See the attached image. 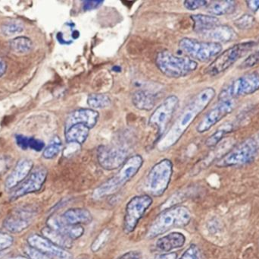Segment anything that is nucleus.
<instances>
[{"label": "nucleus", "instance_id": "nucleus-6", "mask_svg": "<svg viewBox=\"0 0 259 259\" xmlns=\"http://www.w3.org/2000/svg\"><path fill=\"white\" fill-rule=\"evenodd\" d=\"M255 45L254 41H247L232 46L216 57L205 69V74L211 77L222 74L250 51Z\"/></svg>", "mask_w": 259, "mask_h": 259}, {"label": "nucleus", "instance_id": "nucleus-36", "mask_svg": "<svg viewBox=\"0 0 259 259\" xmlns=\"http://www.w3.org/2000/svg\"><path fill=\"white\" fill-rule=\"evenodd\" d=\"M179 259H201L200 250L196 245H191Z\"/></svg>", "mask_w": 259, "mask_h": 259}, {"label": "nucleus", "instance_id": "nucleus-34", "mask_svg": "<svg viewBox=\"0 0 259 259\" xmlns=\"http://www.w3.org/2000/svg\"><path fill=\"white\" fill-rule=\"evenodd\" d=\"M236 27L240 30H247L255 24V18L250 15H244L234 21Z\"/></svg>", "mask_w": 259, "mask_h": 259}, {"label": "nucleus", "instance_id": "nucleus-10", "mask_svg": "<svg viewBox=\"0 0 259 259\" xmlns=\"http://www.w3.org/2000/svg\"><path fill=\"white\" fill-rule=\"evenodd\" d=\"M152 204V199L148 195L134 196L129 201L125 208L123 228L126 234L134 232L140 219Z\"/></svg>", "mask_w": 259, "mask_h": 259}, {"label": "nucleus", "instance_id": "nucleus-35", "mask_svg": "<svg viewBox=\"0 0 259 259\" xmlns=\"http://www.w3.org/2000/svg\"><path fill=\"white\" fill-rule=\"evenodd\" d=\"M259 64V50L255 51L252 54L249 55L241 64H240V68L242 69H246V68H252L255 65Z\"/></svg>", "mask_w": 259, "mask_h": 259}, {"label": "nucleus", "instance_id": "nucleus-37", "mask_svg": "<svg viewBox=\"0 0 259 259\" xmlns=\"http://www.w3.org/2000/svg\"><path fill=\"white\" fill-rule=\"evenodd\" d=\"M24 252L29 259H53L52 257L49 256L47 254L44 253L31 246L26 247Z\"/></svg>", "mask_w": 259, "mask_h": 259}, {"label": "nucleus", "instance_id": "nucleus-48", "mask_svg": "<svg viewBox=\"0 0 259 259\" xmlns=\"http://www.w3.org/2000/svg\"><path fill=\"white\" fill-rule=\"evenodd\" d=\"M9 259H29V258H24V257L18 256V257H13V258H10Z\"/></svg>", "mask_w": 259, "mask_h": 259}, {"label": "nucleus", "instance_id": "nucleus-14", "mask_svg": "<svg viewBox=\"0 0 259 259\" xmlns=\"http://www.w3.org/2000/svg\"><path fill=\"white\" fill-rule=\"evenodd\" d=\"M48 171L44 167H38L30 173L27 179L15 188L12 193V200L19 199L30 193L39 191L47 180Z\"/></svg>", "mask_w": 259, "mask_h": 259}, {"label": "nucleus", "instance_id": "nucleus-17", "mask_svg": "<svg viewBox=\"0 0 259 259\" xmlns=\"http://www.w3.org/2000/svg\"><path fill=\"white\" fill-rule=\"evenodd\" d=\"M49 228L66 236L72 240L80 238L84 234V229L80 225H71L67 223L62 216H52L47 220Z\"/></svg>", "mask_w": 259, "mask_h": 259}, {"label": "nucleus", "instance_id": "nucleus-47", "mask_svg": "<svg viewBox=\"0 0 259 259\" xmlns=\"http://www.w3.org/2000/svg\"><path fill=\"white\" fill-rule=\"evenodd\" d=\"M6 63L1 57H0V77L3 76L6 71Z\"/></svg>", "mask_w": 259, "mask_h": 259}, {"label": "nucleus", "instance_id": "nucleus-25", "mask_svg": "<svg viewBox=\"0 0 259 259\" xmlns=\"http://www.w3.org/2000/svg\"><path fill=\"white\" fill-rule=\"evenodd\" d=\"M155 94L146 91H137L133 94L132 102L136 108L140 110H151L156 103Z\"/></svg>", "mask_w": 259, "mask_h": 259}, {"label": "nucleus", "instance_id": "nucleus-38", "mask_svg": "<svg viewBox=\"0 0 259 259\" xmlns=\"http://www.w3.org/2000/svg\"><path fill=\"white\" fill-rule=\"evenodd\" d=\"M208 3L209 2L204 0H187L184 2V6L188 10L194 11L202 7H206Z\"/></svg>", "mask_w": 259, "mask_h": 259}, {"label": "nucleus", "instance_id": "nucleus-12", "mask_svg": "<svg viewBox=\"0 0 259 259\" xmlns=\"http://www.w3.org/2000/svg\"><path fill=\"white\" fill-rule=\"evenodd\" d=\"M97 159L105 170H114L122 167L128 158L125 149L101 145L97 150Z\"/></svg>", "mask_w": 259, "mask_h": 259}, {"label": "nucleus", "instance_id": "nucleus-7", "mask_svg": "<svg viewBox=\"0 0 259 259\" xmlns=\"http://www.w3.org/2000/svg\"><path fill=\"white\" fill-rule=\"evenodd\" d=\"M180 50L193 60L206 62L219 56L222 52V45L219 43L203 42L193 38H184L180 41Z\"/></svg>", "mask_w": 259, "mask_h": 259}, {"label": "nucleus", "instance_id": "nucleus-9", "mask_svg": "<svg viewBox=\"0 0 259 259\" xmlns=\"http://www.w3.org/2000/svg\"><path fill=\"white\" fill-rule=\"evenodd\" d=\"M259 90V74L249 73L230 82L221 91L219 100H234L236 97L250 95Z\"/></svg>", "mask_w": 259, "mask_h": 259}, {"label": "nucleus", "instance_id": "nucleus-43", "mask_svg": "<svg viewBox=\"0 0 259 259\" xmlns=\"http://www.w3.org/2000/svg\"><path fill=\"white\" fill-rule=\"evenodd\" d=\"M10 164V160L6 156H0V175L7 171Z\"/></svg>", "mask_w": 259, "mask_h": 259}, {"label": "nucleus", "instance_id": "nucleus-2", "mask_svg": "<svg viewBox=\"0 0 259 259\" xmlns=\"http://www.w3.org/2000/svg\"><path fill=\"white\" fill-rule=\"evenodd\" d=\"M143 164V157L139 155L131 157L121 167L117 174L103 182L94 190L93 199L98 200L115 194L136 176Z\"/></svg>", "mask_w": 259, "mask_h": 259}, {"label": "nucleus", "instance_id": "nucleus-20", "mask_svg": "<svg viewBox=\"0 0 259 259\" xmlns=\"http://www.w3.org/2000/svg\"><path fill=\"white\" fill-rule=\"evenodd\" d=\"M185 243L186 237L184 234L174 232L158 239L155 243V246L161 252H168L173 249L183 247Z\"/></svg>", "mask_w": 259, "mask_h": 259}, {"label": "nucleus", "instance_id": "nucleus-45", "mask_svg": "<svg viewBox=\"0 0 259 259\" xmlns=\"http://www.w3.org/2000/svg\"><path fill=\"white\" fill-rule=\"evenodd\" d=\"M247 7L252 12H257L259 10V0H252L246 2Z\"/></svg>", "mask_w": 259, "mask_h": 259}, {"label": "nucleus", "instance_id": "nucleus-44", "mask_svg": "<svg viewBox=\"0 0 259 259\" xmlns=\"http://www.w3.org/2000/svg\"><path fill=\"white\" fill-rule=\"evenodd\" d=\"M118 259H143V258L140 252L131 251V252H126Z\"/></svg>", "mask_w": 259, "mask_h": 259}, {"label": "nucleus", "instance_id": "nucleus-13", "mask_svg": "<svg viewBox=\"0 0 259 259\" xmlns=\"http://www.w3.org/2000/svg\"><path fill=\"white\" fill-rule=\"evenodd\" d=\"M234 100H221L214 108L208 111L196 127L199 133L208 132L211 128L229 115L234 110Z\"/></svg>", "mask_w": 259, "mask_h": 259}, {"label": "nucleus", "instance_id": "nucleus-15", "mask_svg": "<svg viewBox=\"0 0 259 259\" xmlns=\"http://www.w3.org/2000/svg\"><path fill=\"white\" fill-rule=\"evenodd\" d=\"M27 243L29 246L44 253L47 254L52 258L57 259H71L72 255L63 248L56 246L50 240H47L42 236L34 235L30 236L27 239Z\"/></svg>", "mask_w": 259, "mask_h": 259}, {"label": "nucleus", "instance_id": "nucleus-21", "mask_svg": "<svg viewBox=\"0 0 259 259\" xmlns=\"http://www.w3.org/2000/svg\"><path fill=\"white\" fill-rule=\"evenodd\" d=\"M190 18L193 22V30L201 34L212 30L221 24L219 18L212 15L197 14L191 15Z\"/></svg>", "mask_w": 259, "mask_h": 259}, {"label": "nucleus", "instance_id": "nucleus-26", "mask_svg": "<svg viewBox=\"0 0 259 259\" xmlns=\"http://www.w3.org/2000/svg\"><path fill=\"white\" fill-rule=\"evenodd\" d=\"M206 8L207 12L212 16H222L234 13L237 9V3L234 1L209 2Z\"/></svg>", "mask_w": 259, "mask_h": 259}, {"label": "nucleus", "instance_id": "nucleus-31", "mask_svg": "<svg viewBox=\"0 0 259 259\" xmlns=\"http://www.w3.org/2000/svg\"><path fill=\"white\" fill-rule=\"evenodd\" d=\"M24 30L22 23L15 20L6 21L2 25L1 32L4 36H12L21 33Z\"/></svg>", "mask_w": 259, "mask_h": 259}, {"label": "nucleus", "instance_id": "nucleus-28", "mask_svg": "<svg viewBox=\"0 0 259 259\" xmlns=\"http://www.w3.org/2000/svg\"><path fill=\"white\" fill-rule=\"evenodd\" d=\"M9 47L15 54L24 55L31 51L33 42L27 36H16L10 41Z\"/></svg>", "mask_w": 259, "mask_h": 259}, {"label": "nucleus", "instance_id": "nucleus-18", "mask_svg": "<svg viewBox=\"0 0 259 259\" xmlns=\"http://www.w3.org/2000/svg\"><path fill=\"white\" fill-rule=\"evenodd\" d=\"M33 167L31 160L22 159L15 166L12 173L8 176L6 180V187L9 190L16 188L21 182H24L30 174Z\"/></svg>", "mask_w": 259, "mask_h": 259}, {"label": "nucleus", "instance_id": "nucleus-16", "mask_svg": "<svg viewBox=\"0 0 259 259\" xmlns=\"http://www.w3.org/2000/svg\"><path fill=\"white\" fill-rule=\"evenodd\" d=\"M100 114L98 111L92 109H79L71 112L67 117L65 121V129L71 127L73 125H85L90 129L95 127L98 122Z\"/></svg>", "mask_w": 259, "mask_h": 259}, {"label": "nucleus", "instance_id": "nucleus-29", "mask_svg": "<svg viewBox=\"0 0 259 259\" xmlns=\"http://www.w3.org/2000/svg\"><path fill=\"white\" fill-rule=\"evenodd\" d=\"M234 129L233 124L227 123L224 126H221L219 129L215 131L212 135H210L205 141V145L207 147H216L220 144L221 141L228 134L231 133Z\"/></svg>", "mask_w": 259, "mask_h": 259}, {"label": "nucleus", "instance_id": "nucleus-27", "mask_svg": "<svg viewBox=\"0 0 259 259\" xmlns=\"http://www.w3.org/2000/svg\"><path fill=\"white\" fill-rule=\"evenodd\" d=\"M42 237H45L59 247L65 249V248H71L72 246V240L68 238L66 236L54 231L52 228H49V227L42 229Z\"/></svg>", "mask_w": 259, "mask_h": 259}, {"label": "nucleus", "instance_id": "nucleus-46", "mask_svg": "<svg viewBox=\"0 0 259 259\" xmlns=\"http://www.w3.org/2000/svg\"><path fill=\"white\" fill-rule=\"evenodd\" d=\"M178 255L175 252H169V253H164L162 255H158L155 259H177Z\"/></svg>", "mask_w": 259, "mask_h": 259}, {"label": "nucleus", "instance_id": "nucleus-32", "mask_svg": "<svg viewBox=\"0 0 259 259\" xmlns=\"http://www.w3.org/2000/svg\"><path fill=\"white\" fill-rule=\"evenodd\" d=\"M61 149H62V142L60 138L57 136L55 137L50 144L44 149L42 156L45 159H53L59 155V152H61Z\"/></svg>", "mask_w": 259, "mask_h": 259}, {"label": "nucleus", "instance_id": "nucleus-33", "mask_svg": "<svg viewBox=\"0 0 259 259\" xmlns=\"http://www.w3.org/2000/svg\"><path fill=\"white\" fill-rule=\"evenodd\" d=\"M110 231L109 230L106 229L100 233V235L96 238L94 243L91 245V250L92 252H97L104 246L105 243L109 240Z\"/></svg>", "mask_w": 259, "mask_h": 259}, {"label": "nucleus", "instance_id": "nucleus-4", "mask_svg": "<svg viewBox=\"0 0 259 259\" xmlns=\"http://www.w3.org/2000/svg\"><path fill=\"white\" fill-rule=\"evenodd\" d=\"M155 65L163 75L173 79L185 77L198 68L196 61L188 56H176L167 50H163L157 54Z\"/></svg>", "mask_w": 259, "mask_h": 259}, {"label": "nucleus", "instance_id": "nucleus-42", "mask_svg": "<svg viewBox=\"0 0 259 259\" xmlns=\"http://www.w3.org/2000/svg\"><path fill=\"white\" fill-rule=\"evenodd\" d=\"M15 138H16L17 144H18L21 149H24V150L28 149L29 138L23 136V135H17L16 136H15Z\"/></svg>", "mask_w": 259, "mask_h": 259}, {"label": "nucleus", "instance_id": "nucleus-1", "mask_svg": "<svg viewBox=\"0 0 259 259\" xmlns=\"http://www.w3.org/2000/svg\"><path fill=\"white\" fill-rule=\"evenodd\" d=\"M215 95V90L211 87L204 88L198 93L184 108L168 132L160 139L158 144V149L164 152L175 146L198 116L212 101Z\"/></svg>", "mask_w": 259, "mask_h": 259}, {"label": "nucleus", "instance_id": "nucleus-49", "mask_svg": "<svg viewBox=\"0 0 259 259\" xmlns=\"http://www.w3.org/2000/svg\"><path fill=\"white\" fill-rule=\"evenodd\" d=\"M255 141H256L257 144H258L259 147V136L258 137V138H255Z\"/></svg>", "mask_w": 259, "mask_h": 259}, {"label": "nucleus", "instance_id": "nucleus-22", "mask_svg": "<svg viewBox=\"0 0 259 259\" xmlns=\"http://www.w3.org/2000/svg\"><path fill=\"white\" fill-rule=\"evenodd\" d=\"M62 218L71 225H88L93 220V216L88 209L71 208L62 214Z\"/></svg>", "mask_w": 259, "mask_h": 259}, {"label": "nucleus", "instance_id": "nucleus-8", "mask_svg": "<svg viewBox=\"0 0 259 259\" xmlns=\"http://www.w3.org/2000/svg\"><path fill=\"white\" fill-rule=\"evenodd\" d=\"M258 149L255 138L246 140L223 155L216 163V166L229 167L249 164L255 160Z\"/></svg>", "mask_w": 259, "mask_h": 259}, {"label": "nucleus", "instance_id": "nucleus-40", "mask_svg": "<svg viewBox=\"0 0 259 259\" xmlns=\"http://www.w3.org/2000/svg\"><path fill=\"white\" fill-rule=\"evenodd\" d=\"M29 147L36 152H41L45 147V144L40 140L30 138L28 140V149Z\"/></svg>", "mask_w": 259, "mask_h": 259}, {"label": "nucleus", "instance_id": "nucleus-5", "mask_svg": "<svg viewBox=\"0 0 259 259\" xmlns=\"http://www.w3.org/2000/svg\"><path fill=\"white\" fill-rule=\"evenodd\" d=\"M173 164L169 159H163L155 164L146 176L144 187L146 191L154 197L162 196L171 179Z\"/></svg>", "mask_w": 259, "mask_h": 259}, {"label": "nucleus", "instance_id": "nucleus-11", "mask_svg": "<svg viewBox=\"0 0 259 259\" xmlns=\"http://www.w3.org/2000/svg\"><path fill=\"white\" fill-rule=\"evenodd\" d=\"M179 103L178 97L170 95L166 97L162 103L156 108L149 120V126L158 129V135H162L174 114L176 112Z\"/></svg>", "mask_w": 259, "mask_h": 259}, {"label": "nucleus", "instance_id": "nucleus-30", "mask_svg": "<svg viewBox=\"0 0 259 259\" xmlns=\"http://www.w3.org/2000/svg\"><path fill=\"white\" fill-rule=\"evenodd\" d=\"M87 103L91 109L96 110V109L109 107L112 104V100L106 94L93 93L88 95Z\"/></svg>", "mask_w": 259, "mask_h": 259}, {"label": "nucleus", "instance_id": "nucleus-23", "mask_svg": "<svg viewBox=\"0 0 259 259\" xmlns=\"http://www.w3.org/2000/svg\"><path fill=\"white\" fill-rule=\"evenodd\" d=\"M91 129L83 124L73 125L68 129H65V139L69 144L81 145L88 139Z\"/></svg>", "mask_w": 259, "mask_h": 259}, {"label": "nucleus", "instance_id": "nucleus-41", "mask_svg": "<svg viewBox=\"0 0 259 259\" xmlns=\"http://www.w3.org/2000/svg\"><path fill=\"white\" fill-rule=\"evenodd\" d=\"M103 4V1H84L83 3V9L84 11H91L97 9Z\"/></svg>", "mask_w": 259, "mask_h": 259}, {"label": "nucleus", "instance_id": "nucleus-24", "mask_svg": "<svg viewBox=\"0 0 259 259\" xmlns=\"http://www.w3.org/2000/svg\"><path fill=\"white\" fill-rule=\"evenodd\" d=\"M205 38L212 40L214 42L219 43H228L233 41L234 38L237 36L235 31L232 27L228 25H220L214 27L212 30L206 32V33H202Z\"/></svg>", "mask_w": 259, "mask_h": 259}, {"label": "nucleus", "instance_id": "nucleus-39", "mask_svg": "<svg viewBox=\"0 0 259 259\" xmlns=\"http://www.w3.org/2000/svg\"><path fill=\"white\" fill-rule=\"evenodd\" d=\"M13 237L9 234H0V252L11 247L13 243Z\"/></svg>", "mask_w": 259, "mask_h": 259}, {"label": "nucleus", "instance_id": "nucleus-19", "mask_svg": "<svg viewBox=\"0 0 259 259\" xmlns=\"http://www.w3.org/2000/svg\"><path fill=\"white\" fill-rule=\"evenodd\" d=\"M33 218L31 211L27 209L17 210L8 217L4 222V227L11 233H20L30 226Z\"/></svg>", "mask_w": 259, "mask_h": 259}, {"label": "nucleus", "instance_id": "nucleus-3", "mask_svg": "<svg viewBox=\"0 0 259 259\" xmlns=\"http://www.w3.org/2000/svg\"><path fill=\"white\" fill-rule=\"evenodd\" d=\"M191 220V214L186 207L177 206L167 208L152 222L147 232L149 239L155 238L175 228L187 226Z\"/></svg>", "mask_w": 259, "mask_h": 259}]
</instances>
